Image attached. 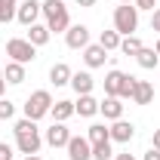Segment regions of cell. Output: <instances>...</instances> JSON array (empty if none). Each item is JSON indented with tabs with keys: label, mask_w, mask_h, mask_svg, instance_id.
<instances>
[{
	"label": "cell",
	"mask_w": 160,
	"mask_h": 160,
	"mask_svg": "<svg viewBox=\"0 0 160 160\" xmlns=\"http://www.w3.org/2000/svg\"><path fill=\"white\" fill-rule=\"evenodd\" d=\"M49 37H52V31L46 28V25H40V22H34L31 28H28V43H34V46H46L49 43Z\"/></svg>",
	"instance_id": "18"
},
{
	"label": "cell",
	"mask_w": 160,
	"mask_h": 160,
	"mask_svg": "<svg viewBox=\"0 0 160 160\" xmlns=\"http://www.w3.org/2000/svg\"><path fill=\"white\" fill-rule=\"evenodd\" d=\"M132 102L136 105H151L154 102V86L148 80H139L136 77V86H132Z\"/></svg>",
	"instance_id": "14"
},
{
	"label": "cell",
	"mask_w": 160,
	"mask_h": 160,
	"mask_svg": "<svg viewBox=\"0 0 160 160\" xmlns=\"http://www.w3.org/2000/svg\"><path fill=\"white\" fill-rule=\"evenodd\" d=\"M142 46H145V43H142L136 34H129V37H120V52H123V56H139Z\"/></svg>",
	"instance_id": "23"
},
{
	"label": "cell",
	"mask_w": 160,
	"mask_h": 160,
	"mask_svg": "<svg viewBox=\"0 0 160 160\" xmlns=\"http://www.w3.org/2000/svg\"><path fill=\"white\" fill-rule=\"evenodd\" d=\"M3 77H6V83H12V86L25 83V65H19V62H6V68H3Z\"/></svg>",
	"instance_id": "20"
},
{
	"label": "cell",
	"mask_w": 160,
	"mask_h": 160,
	"mask_svg": "<svg viewBox=\"0 0 160 160\" xmlns=\"http://www.w3.org/2000/svg\"><path fill=\"white\" fill-rule=\"evenodd\" d=\"M74 114H80V117H96V114H99V102L92 99V92H89V96H77Z\"/></svg>",
	"instance_id": "15"
},
{
	"label": "cell",
	"mask_w": 160,
	"mask_h": 160,
	"mask_svg": "<svg viewBox=\"0 0 160 160\" xmlns=\"http://www.w3.org/2000/svg\"><path fill=\"white\" fill-rule=\"evenodd\" d=\"M136 62H139L142 68H157V65H160V56H157V49H148V46H142L139 56H136Z\"/></svg>",
	"instance_id": "22"
},
{
	"label": "cell",
	"mask_w": 160,
	"mask_h": 160,
	"mask_svg": "<svg viewBox=\"0 0 160 160\" xmlns=\"http://www.w3.org/2000/svg\"><path fill=\"white\" fill-rule=\"evenodd\" d=\"M49 108H52V96H49V89H34V92L25 99V105H22L25 117L34 120V123H37L40 117H46V114H49Z\"/></svg>",
	"instance_id": "4"
},
{
	"label": "cell",
	"mask_w": 160,
	"mask_h": 160,
	"mask_svg": "<svg viewBox=\"0 0 160 160\" xmlns=\"http://www.w3.org/2000/svg\"><path fill=\"white\" fill-rule=\"evenodd\" d=\"M49 114H52V120H56V123H65L68 117H74V102H68V99H59V102H52Z\"/></svg>",
	"instance_id": "19"
},
{
	"label": "cell",
	"mask_w": 160,
	"mask_h": 160,
	"mask_svg": "<svg viewBox=\"0 0 160 160\" xmlns=\"http://www.w3.org/2000/svg\"><path fill=\"white\" fill-rule=\"evenodd\" d=\"M117 3H136V0H117Z\"/></svg>",
	"instance_id": "38"
},
{
	"label": "cell",
	"mask_w": 160,
	"mask_h": 160,
	"mask_svg": "<svg viewBox=\"0 0 160 160\" xmlns=\"http://www.w3.org/2000/svg\"><path fill=\"white\" fill-rule=\"evenodd\" d=\"M43 16V6H40V0H25V3H19V12H16V19L25 25V28H31L34 22Z\"/></svg>",
	"instance_id": "9"
},
{
	"label": "cell",
	"mask_w": 160,
	"mask_h": 160,
	"mask_svg": "<svg viewBox=\"0 0 160 160\" xmlns=\"http://www.w3.org/2000/svg\"><path fill=\"white\" fill-rule=\"evenodd\" d=\"M65 43H68L71 49H86V46H89V28H86V25H71V28L65 31Z\"/></svg>",
	"instance_id": "10"
},
{
	"label": "cell",
	"mask_w": 160,
	"mask_h": 160,
	"mask_svg": "<svg viewBox=\"0 0 160 160\" xmlns=\"http://www.w3.org/2000/svg\"><path fill=\"white\" fill-rule=\"evenodd\" d=\"M43 16H46V28L52 34H65L71 28V16H68V6L65 0H43Z\"/></svg>",
	"instance_id": "2"
},
{
	"label": "cell",
	"mask_w": 160,
	"mask_h": 160,
	"mask_svg": "<svg viewBox=\"0 0 160 160\" xmlns=\"http://www.w3.org/2000/svg\"><path fill=\"white\" fill-rule=\"evenodd\" d=\"M12 132H16V148H19V154L25 157H31V154H37L40 145H43V136H40L37 123L28 117H22L16 126H12Z\"/></svg>",
	"instance_id": "1"
},
{
	"label": "cell",
	"mask_w": 160,
	"mask_h": 160,
	"mask_svg": "<svg viewBox=\"0 0 160 160\" xmlns=\"http://www.w3.org/2000/svg\"><path fill=\"white\" fill-rule=\"evenodd\" d=\"M3 92H6V77H3V71H0V99H3Z\"/></svg>",
	"instance_id": "33"
},
{
	"label": "cell",
	"mask_w": 160,
	"mask_h": 160,
	"mask_svg": "<svg viewBox=\"0 0 160 160\" xmlns=\"http://www.w3.org/2000/svg\"><path fill=\"white\" fill-rule=\"evenodd\" d=\"M43 142H46L49 148H68V142H71V129H68L65 123H56V120H52V126L46 129Z\"/></svg>",
	"instance_id": "7"
},
{
	"label": "cell",
	"mask_w": 160,
	"mask_h": 160,
	"mask_svg": "<svg viewBox=\"0 0 160 160\" xmlns=\"http://www.w3.org/2000/svg\"><path fill=\"white\" fill-rule=\"evenodd\" d=\"M157 3H160V0H136V9H151V12H154Z\"/></svg>",
	"instance_id": "29"
},
{
	"label": "cell",
	"mask_w": 160,
	"mask_h": 160,
	"mask_svg": "<svg viewBox=\"0 0 160 160\" xmlns=\"http://www.w3.org/2000/svg\"><path fill=\"white\" fill-rule=\"evenodd\" d=\"M77 6H96V0H77Z\"/></svg>",
	"instance_id": "35"
},
{
	"label": "cell",
	"mask_w": 160,
	"mask_h": 160,
	"mask_svg": "<svg viewBox=\"0 0 160 160\" xmlns=\"http://www.w3.org/2000/svg\"><path fill=\"white\" fill-rule=\"evenodd\" d=\"M151 148H157V151H160V129H154V139H151Z\"/></svg>",
	"instance_id": "32"
},
{
	"label": "cell",
	"mask_w": 160,
	"mask_h": 160,
	"mask_svg": "<svg viewBox=\"0 0 160 160\" xmlns=\"http://www.w3.org/2000/svg\"><path fill=\"white\" fill-rule=\"evenodd\" d=\"M136 28H139V9H136V3H120L114 9V31L120 37H129V34H136Z\"/></svg>",
	"instance_id": "5"
},
{
	"label": "cell",
	"mask_w": 160,
	"mask_h": 160,
	"mask_svg": "<svg viewBox=\"0 0 160 160\" xmlns=\"http://www.w3.org/2000/svg\"><path fill=\"white\" fill-rule=\"evenodd\" d=\"M71 74H74V71H71L65 62H56V65L49 68V83H52V86H68V83H71Z\"/></svg>",
	"instance_id": "17"
},
{
	"label": "cell",
	"mask_w": 160,
	"mask_h": 160,
	"mask_svg": "<svg viewBox=\"0 0 160 160\" xmlns=\"http://www.w3.org/2000/svg\"><path fill=\"white\" fill-rule=\"evenodd\" d=\"M86 139H89V145H99V142H111V129H108L105 123H92V126H89V132H86Z\"/></svg>",
	"instance_id": "21"
},
{
	"label": "cell",
	"mask_w": 160,
	"mask_h": 160,
	"mask_svg": "<svg viewBox=\"0 0 160 160\" xmlns=\"http://www.w3.org/2000/svg\"><path fill=\"white\" fill-rule=\"evenodd\" d=\"M12 114H16V105L9 99H0V120H12Z\"/></svg>",
	"instance_id": "27"
},
{
	"label": "cell",
	"mask_w": 160,
	"mask_h": 160,
	"mask_svg": "<svg viewBox=\"0 0 160 160\" xmlns=\"http://www.w3.org/2000/svg\"><path fill=\"white\" fill-rule=\"evenodd\" d=\"M25 160H43V157H37V154H31V157H25Z\"/></svg>",
	"instance_id": "36"
},
{
	"label": "cell",
	"mask_w": 160,
	"mask_h": 160,
	"mask_svg": "<svg viewBox=\"0 0 160 160\" xmlns=\"http://www.w3.org/2000/svg\"><path fill=\"white\" fill-rule=\"evenodd\" d=\"M12 145H6V142H0V160H12Z\"/></svg>",
	"instance_id": "28"
},
{
	"label": "cell",
	"mask_w": 160,
	"mask_h": 160,
	"mask_svg": "<svg viewBox=\"0 0 160 160\" xmlns=\"http://www.w3.org/2000/svg\"><path fill=\"white\" fill-rule=\"evenodd\" d=\"M105 59H108V52L102 49L99 43H89V46L83 49V62H86V68H102Z\"/></svg>",
	"instance_id": "16"
},
{
	"label": "cell",
	"mask_w": 160,
	"mask_h": 160,
	"mask_svg": "<svg viewBox=\"0 0 160 160\" xmlns=\"http://www.w3.org/2000/svg\"><path fill=\"white\" fill-rule=\"evenodd\" d=\"M99 114H105V120H120L123 117V99L117 96H105V102H99Z\"/></svg>",
	"instance_id": "11"
},
{
	"label": "cell",
	"mask_w": 160,
	"mask_h": 160,
	"mask_svg": "<svg viewBox=\"0 0 160 160\" xmlns=\"http://www.w3.org/2000/svg\"><path fill=\"white\" fill-rule=\"evenodd\" d=\"M6 56H9V62L28 65V62L37 59V46H34V43H28L25 37H12V40H6Z\"/></svg>",
	"instance_id": "6"
},
{
	"label": "cell",
	"mask_w": 160,
	"mask_h": 160,
	"mask_svg": "<svg viewBox=\"0 0 160 160\" xmlns=\"http://www.w3.org/2000/svg\"><path fill=\"white\" fill-rule=\"evenodd\" d=\"M151 31H160V6L151 12Z\"/></svg>",
	"instance_id": "30"
},
{
	"label": "cell",
	"mask_w": 160,
	"mask_h": 160,
	"mask_svg": "<svg viewBox=\"0 0 160 160\" xmlns=\"http://www.w3.org/2000/svg\"><path fill=\"white\" fill-rule=\"evenodd\" d=\"M154 49H157V56H160V37H157V46H154Z\"/></svg>",
	"instance_id": "37"
},
{
	"label": "cell",
	"mask_w": 160,
	"mask_h": 160,
	"mask_svg": "<svg viewBox=\"0 0 160 160\" xmlns=\"http://www.w3.org/2000/svg\"><path fill=\"white\" fill-rule=\"evenodd\" d=\"M132 86H136V77H132V74H123L117 68H111V71L105 74V96L132 99Z\"/></svg>",
	"instance_id": "3"
},
{
	"label": "cell",
	"mask_w": 160,
	"mask_h": 160,
	"mask_svg": "<svg viewBox=\"0 0 160 160\" xmlns=\"http://www.w3.org/2000/svg\"><path fill=\"white\" fill-rule=\"evenodd\" d=\"M108 129H111V142H120V145L132 142V136H136V126H132V123H126L123 117H120V120H114Z\"/></svg>",
	"instance_id": "12"
},
{
	"label": "cell",
	"mask_w": 160,
	"mask_h": 160,
	"mask_svg": "<svg viewBox=\"0 0 160 160\" xmlns=\"http://www.w3.org/2000/svg\"><path fill=\"white\" fill-rule=\"evenodd\" d=\"M16 12H19V0H0V22L3 25L16 19Z\"/></svg>",
	"instance_id": "25"
},
{
	"label": "cell",
	"mask_w": 160,
	"mask_h": 160,
	"mask_svg": "<svg viewBox=\"0 0 160 160\" xmlns=\"http://www.w3.org/2000/svg\"><path fill=\"white\" fill-rule=\"evenodd\" d=\"M99 46L105 49V52L120 49V34H117V31H102V34H99Z\"/></svg>",
	"instance_id": "24"
},
{
	"label": "cell",
	"mask_w": 160,
	"mask_h": 160,
	"mask_svg": "<svg viewBox=\"0 0 160 160\" xmlns=\"http://www.w3.org/2000/svg\"><path fill=\"white\" fill-rule=\"evenodd\" d=\"M142 160H160V151H157V148H151V151H145V157H142Z\"/></svg>",
	"instance_id": "31"
},
{
	"label": "cell",
	"mask_w": 160,
	"mask_h": 160,
	"mask_svg": "<svg viewBox=\"0 0 160 160\" xmlns=\"http://www.w3.org/2000/svg\"><path fill=\"white\" fill-rule=\"evenodd\" d=\"M68 160H92V145L86 136H71L68 142Z\"/></svg>",
	"instance_id": "8"
},
{
	"label": "cell",
	"mask_w": 160,
	"mask_h": 160,
	"mask_svg": "<svg viewBox=\"0 0 160 160\" xmlns=\"http://www.w3.org/2000/svg\"><path fill=\"white\" fill-rule=\"evenodd\" d=\"M114 160H136L132 154H114Z\"/></svg>",
	"instance_id": "34"
},
{
	"label": "cell",
	"mask_w": 160,
	"mask_h": 160,
	"mask_svg": "<svg viewBox=\"0 0 160 160\" xmlns=\"http://www.w3.org/2000/svg\"><path fill=\"white\" fill-rule=\"evenodd\" d=\"M71 86H74L77 96H89L92 86H96V80H92L89 71H74V74H71Z\"/></svg>",
	"instance_id": "13"
},
{
	"label": "cell",
	"mask_w": 160,
	"mask_h": 160,
	"mask_svg": "<svg viewBox=\"0 0 160 160\" xmlns=\"http://www.w3.org/2000/svg\"><path fill=\"white\" fill-rule=\"evenodd\" d=\"M92 160H114L111 142H99V145H92Z\"/></svg>",
	"instance_id": "26"
}]
</instances>
